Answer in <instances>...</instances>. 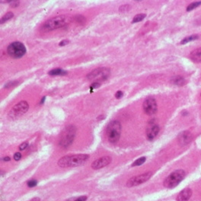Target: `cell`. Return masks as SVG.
<instances>
[{
  "instance_id": "6da1fadb",
  "label": "cell",
  "mask_w": 201,
  "mask_h": 201,
  "mask_svg": "<svg viewBox=\"0 0 201 201\" xmlns=\"http://www.w3.org/2000/svg\"><path fill=\"white\" fill-rule=\"evenodd\" d=\"M89 158L88 155L86 154H78L67 156L61 158L58 161V165L62 168H69V167H76L82 165L85 163Z\"/></svg>"
},
{
  "instance_id": "7a4b0ae2",
  "label": "cell",
  "mask_w": 201,
  "mask_h": 201,
  "mask_svg": "<svg viewBox=\"0 0 201 201\" xmlns=\"http://www.w3.org/2000/svg\"><path fill=\"white\" fill-rule=\"evenodd\" d=\"M67 21L68 19L64 15L51 18V19H48L47 21H46V22L42 25L41 31L44 32H48V31L64 27L67 24Z\"/></svg>"
},
{
  "instance_id": "3957f363",
  "label": "cell",
  "mask_w": 201,
  "mask_h": 201,
  "mask_svg": "<svg viewBox=\"0 0 201 201\" xmlns=\"http://www.w3.org/2000/svg\"><path fill=\"white\" fill-rule=\"evenodd\" d=\"M121 133V124L117 120H114L109 123L107 127V137L108 141L111 143H116L120 139Z\"/></svg>"
},
{
  "instance_id": "277c9868",
  "label": "cell",
  "mask_w": 201,
  "mask_h": 201,
  "mask_svg": "<svg viewBox=\"0 0 201 201\" xmlns=\"http://www.w3.org/2000/svg\"><path fill=\"white\" fill-rule=\"evenodd\" d=\"M185 172L184 170H176L172 174H169L165 180H164L163 185L166 188H174L180 184L185 178Z\"/></svg>"
},
{
  "instance_id": "5b68a950",
  "label": "cell",
  "mask_w": 201,
  "mask_h": 201,
  "mask_svg": "<svg viewBox=\"0 0 201 201\" xmlns=\"http://www.w3.org/2000/svg\"><path fill=\"white\" fill-rule=\"evenodd\" d=\"M75 132H76V129L73 125L66 127L64 129V130L62 131V134H61L60 145L62 147L65 148L69 146L73 143V140H74Z\"/></svg>"
},
{
  "instance_id": "8992f818",
  "label": "cell",
  "mask_w": 201,
  "mask_h": 201,
  "mask_svg": "<svg viewBox=\"0 0 201 201\" xmlns=\"http://www.w3.org/2000/svg\"><path fill=\"white\" fill-rule=\"evenodd\" d=\"M7 53L11 57L14 59H19L25 54L26 48L22 43L15 41L9 44L7 48Z\"/></svg>"
},
{
  "instance_id": "52a82bcc",
  "label": "cell",
  "mask_w": 201,
  "mask_h": 201,
  "mask_svg": "<svg viewBox=\"0 0 201 201\" xmlns=\"http://www.w3.org/2000/svg\"><path fill=\"white\" fill-rule=\"evenodd\" d=\"M110 69L106 67L97 68L87 75V79L89 80H95V82L105 81L110 75Z\"/></svg>"
},
{
  "instance_id": "ba28073f",
  "label": "cell",
  "mask_w": 201,
  "mask_h": 201,
  "mask_svg": "<svg viewBox=\"0 0 201 201\" xmlns=\"http://www.w3.org/2000/svg\"><path fill=\"white\" fill-rule=\"evenodd\" d=\"M29 105L27 102L25 101H21L12 108V110L8 113V117L12 120L17 119L19 117L22 116L23 114H25L27 111Z\"/></svg>"
},
{
  "instance_id": "9c48e42d",
  "label": "cell",
  "mask_w": 201,
  "mask_h": 201,
  "mask_svg": "<svg viewBox=\"0 0 201 201\" xmlns=\"http://www.w3.org/2000/svg\"><path fill=\"white\" fill-rule=\"evenodd\" d=\"M152 175V172H146L145 174H142L138 175V176L133 177V178H131L127 180V186L128 187H132L137 186V185L143 184L145 181H147L148 180H149Z\"/></svg>"
},
{
  "instance_id": "30bf717a",
  "label": "cell",
  "mask_w": 201,
  "mask_h": 201,
  "mask_svg": "<svg viewBox=\"0 0 201 201\" xmlns=\"http://www.w3.org/2000/svg\"><path fill=\"white\" fill-rule=\"evenodd\" d=\"M143 110L147 115H153L157 112V103L154 97H147L143 102Z\"/></svg>"
},
{
  "instance_id": "8fae6325",
  "label": "cell",
  "mask_w": 201,
  "mask_h": 201,
  "mask_svg": "<svg viewBox=\"0 0 201 201\" xmlns=\"http://www.w3.org/2000/svg\"><path fill=\"white\" fill-rule=\"evenodd\" d=\"M111 162V158L110 156H104V157H102L100 158H97L95 162H92L91 164V168L95 169V170H97V169H101V168H104L105 166L108 165Z\"/></svg>"
},
{
  "instance_id": "7c38bea8",
  "label": "cell",
  "mask_w": 201,
  "mask_h": 201,
  "mask_svg": "<svg viewBox=\"0 0 201 201\" xmlns=\"http://www.w3.org/2000/svg\"><path fill=\"white\" fill-rule=\"evenodd\" d=\"M159 127L158 125L156 124L155 123L150 121L149 123V126L148 127L147 130H146V137L147 139L150 141L153 140L156 137H157L158 133L159 132Z\"/></svg>"
},
{
  "instance_id": "4fadbf2b",
  "label": "cell",
  "mask_w": 201,
  "mask_h": 201,
  "mask_svg": "<svg viewBox=\"0 0 201 201\" xmlns=\"http://www.w3.org/2000/svg\"><path fill=\"white\" fill-rule=\"evenodd\" d=\"M192 138V134L189 131H183L178 137V142L180 146H185L191 143Z\"/></svg>"
},
{
  "instance_id": "5bb4252c",
  "label": "cell",
  "mask_w": 201,
  "mask_h": 201,
  "mask_svg": "<svg viewBox=\"0 0 201 201\" xmlns=\"http://www.w3.org/2000/svg\"><path fill=\"white\" fill-rule=\"evenodd\" d=\"M192 195V191L190 188H185L180 191L178 195L177 200L178 201H188Z\"/></svg>"
},
{
  "instance_id": "9a60e30c",
  "label": "cell",
  "mask_w": 201,
  "mask_h": 201,
  "mask_svg": "<svg viewBox=\"0 0 201 201\" xmlns=\"http://www.w3.org/2000/svg\"><path fill=\"white\" fill-rule=\"evenodd\" d=\"M190 58L195 62H201V47L193 50L190 54Z\"/></svg>"
},
{
  "instance_id": "2e32d148",
  "label": "cell",
  "mask_w": 201,
  "mask_h": 201,
  "mask_svg": "<svg viewBox=\"0 0 201 201\" xmlns=\"http://www.w3.org/2000/svg\"><path fill=\"white\" fill-rule=\"evenodd\" d=\"M171 82L173 84V85H178V86H184V85L186 84V81L185 79L181 76H179V75H176V76L172 77L171 79Z\"/></svg>"
},
{
  "instance_id": "e0dca14e",
  "label": "cell",
  "mask_w": 201,
  "mask_h": 201,
  "mask_svg": "<svg viewBox=\"0 0 201 201\" xmlns=\"http://www.w3.org/2000/svg\"><path fill=\"white\" fill-rule=\"evenodd\" d=\"M67 73L66 71L62 70L61 69H55L49 72V75H63Z\"/></svg>"
},
{
  "instance_id": "ac0fdd59",
  "label": "cell",
  "mask_w": 201,
  "mask_h": 201,
  "mask_svg": "<svg viewBox=\"0 0 201 201\" xmlns=\"http://www.w3.org/2000/svg\"><path fill=\"white\" fill-rule=\"evenodd\" d=\"M198 38H199V36L197 35V34L189 36V37H185V39H183L180 41V44H185L187 43H189L190 41H193V40H197Z\"/></svg>"
},
{
  "instance_id": "d6986e66",
  "label": "cell",
  "mask_w": 201,
  "mask_h": 201,
  "mask_svg": "<svg viewBox=\"0 0 201 201\" xmlns=\"http://www.w3.org/2000/svg\"><path fill=\"white\" fill-rule=\"evenodd\" d=\"M200 5H201V2H192V3H191V4L189 5L188 6H187V12H191V11L193 10L194 8L200 6Z\"/></svg>"
},
{
  "instance_id": "ffe728a7",
  "label": "cell",
  "mask_w": 201,
  "mask_h": 201,
  "mask_svg": "<svg viewBox=\"0 0 201 201\" xmlns=\"http://www.w3.org/2000/svg\"><path fill=\"white\" fill-rule=\"evenodd\" d=\"M13 16H14V14H13L12 12H7L6 14L4 15V16L2 17V19H1V24H2V23H5V21H8V20L12 19Z\"/></svg>"
},
{
  "instance_id": "44dd1931",
  "label": "cell",
  "mask_w": 201,
  "mask_h": 201,
  "mask_svg": "<svg viewBox=\"0 0 201 201\" xmlns=\"http://www.w3.org/2000/svg\"><path fill=\"white\" fill-rule=\"evenodd\" d=\"M145 16H146L145 14H139V15H136V16L133 18L132 23H137V22H139V21H143V19H145Z\"/></svg>"
},
{
  "instance_id": "7402d4cb",
  "label": "cell",
  "mask_w": 201,
  "mask_h": 201,
  "mask_svg": "<svg viewBox=\"0 0 201 201\" xmlns=\"http://www.w3.org/2000/svg\"><path fill=\"white\" fill-rule=\"evenodd\" d=\"M145 159H146V158L145 157L139 158H138V159L136 160V161L133 162V165H132V166H133V167H134V166L141 165H143V163L145 162Z\"/></svg>"
},
{
  "instance_id": "603a6c76",
  "label": "cell",
  "mask_w": 201,
  "mask_h": 201,
  "mask_svg": "<svg viewBox=\"0 0 201 201\" xmlns=\"http://www.w3.org/2000/svg\"><path fill=\"white\" fill-rule=\"evenodd\" d=\"M130 9V5H123L119 8V11L121 12H127Z\"/></svg>"
},
{
  "instance_id": "cb8c5ba5",
  "label": "cell",
  "mask_w": 201,
  "mask_h": 201,
  "mask_svg": "<svg viewBox=\"0 0 201 201\" xmlns=\"http://www.w3.org/2000/svg\"><path fill=\"white\" fill-rule=\"evenodd\" d=\"M75 21H76V22L79 23V24H84L85 21V17L82 16V15H77L76 17H75Z\"/></svg>"
},
{
  "instance_id": "d4e9b609",
  "label": "cell",
  "mask_w": 201,
  "mask_h": 201,
  "mask_svg": "<svg viewBox=\"0 0 201 201\" xmlns=\"http://www.w3.org/2000/svg\"><path fill=\"white\" fill-rule=\"evenodd\" d=\"M37 181L35 180H29L28 182H27V186L29 187H35L36 185H37Z\"/></svg>"
},
{
  "instance_id": "484cf974",
  "label": "cell",
  "mask_w": 201,
  "mask_h": 201,
  "mask_svg": "<svg viewBox=\"0 0 201 201\" xmlns=\"http://www.w3.org/2000/svg\"><path fill=\"white\" fill-rule=\"evenodd\" d=\"M18 82H10L7 83V84H5V88H9V87H12V86H14V85H15L16 84H18Z\"/></svg>"
},
{
  "instance_id": "4316f807",
  "label": "cell",
  "mask_w": 201,
  "mask_h": 201,
  "mask_svg": "<svg viewBox=\"0 0 201 201\" xmlns=\"http://www.w3.org/2000/svg\"><path fill=\"white\" fill-rule=\"evenodd\" d=\"M100 85H101V84H100L99 82L93 83V84L91 85V91H93L94 88H97L100 87Z\"/></svg>"
},
{
  "instance_id": "83f0119b",
  "label": "cell",
  "mask_w": 201,
  "mask_h": 201,
  "mask_svg": "<svg viewBox=\"0 0 201 201\" xmlns=\"http://www.w3.org/2000/svg\"><path fill=\"white\" fill-rule=\"evenodd\" d=\"M19 3H20V2H19V1H13V2H9V4H10V5L12 7L19 6Z\"/></svg>"
},
{
  "instance_id": "f1b7e54d",
  "label": "cell",
  "mask_w": 201,
  "mask_h": 201,
  "mask_svg": "<svg viewBox=\"0 0 201 201\" xmlns=\"http://www.w3.org/2000/svg\"><path fill=\"white\" fill-rule=\"evenodd\" d=\"M27 145H28L27 143H23L22 144H21L20 146H19V149H20V150H25V149L27 147Z\"/></svg>"
},
{
  "instance_id": "f546056e",
  "label": "cell",
  "mask_w": 201,
  "mask_h": 201,
  "mask_svg": "<svg viewBox=\"0 0 201 201\" xmlns=\"http://www.w3.org/2000/svg\"><path fill=\"white\" fill-rule=\"evenodd\" d=\"M86 200H87V197L86 196H81V197L76 198L74 201H86Z\"/></svg>"
},
{
  "instance_id": "4dcf8cb0",
  "label": "cell",
  "mask_w": 201,
  "mask_h": 201,
  "mask_svg": "<svg viewBox=\"0 0 201 201\" xmlns=\"http://www.w3.org/2000/svg\"><path fill=\"white\" fill-rule=\"evenodd\" d=\"M21 158V154L20 153V152H16V153L14 155V159L16 160V161H19Z\"/></svg>"
},
{
  "instance_id": "1f68e13d",
  "label": "cell",
  "mask_w": 201,
  "mask_h": 201,
  "mask_svg": "<svg viewBox=\"0 0 201 201\" xmlns=\"http://www.w3.org/2000/svg\"><path fill=\"white\" fill-rule=\"evenodd\" d=\"M123 92L121 91H118L115 94V97H116L117 98H120V97H123Z\"/></svg>"
},
{
  "instance_id": "d6a6232c",
  "label": "cell",
  "mask_w": 201,
  "mask_h": 201,
  "mask_svg": "<svg viewBox=\"0 0 201 201\" xmlns=\"http://www.w3.org/2000/svg\"><path fill=\"white\" fill-rule=\"evenodd\" d=\"M69 41L67 40H62V41L60 43V46H64V45H67V44H68Z\"/></svg>"
},
{
  "instance_id": "836d02e7",
  "label": "cell",
  "mask_w": 201,
  "mask_h": 201,
  "mask_svg": "<svg viewBox=\"0 0 201 201\" xmlns=\"http://www.w3.org/2000/svg\"><path fill=\"white\" fill-rule=\"evenodd\" d=\"M31 201H40V198H38V197H34V198H33Z\"/></svg>"
},
{
  "instance_id": "e575fe53",
  "label": "cell",
  "mask_w": 201,
  "mask_h": 201,
  "mask_svg": "<svg viewBox=\"0 0 201 201\" xmlns=\"http://www.w3.org/2000/svg\"><path fill=\"white\" fill-rule=\"evenodd\" d=\"M46 100V97H43V98L41 99V101H40V104H44V101Z\"/></svg>"
},
{
  "instance_id": "d590c367",
  "label": "cell",
  "mask_w": 201,
  "mask_h": 201,
  "mask_svg": "<svg viewBox=\"0 0 201 201\" xmlns=\"http://www.w3.org/2000/svg\"><path fill=\"white\" fill-rule=\"evenodd\" d=\"M3 160H4V161H6V162H8V161H10V158H9V157H5L4 158H3Z\"/></svg>"
}]
</instances>
